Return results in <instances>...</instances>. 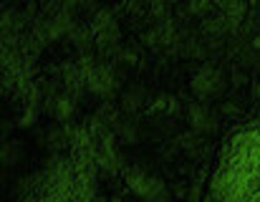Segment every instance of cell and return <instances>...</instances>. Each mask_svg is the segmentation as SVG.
Returning <instances> with one entry per match:
<instances>
[{"label":"cell","mask_w":260,"mask_h":202,"mask_svg":"<svg viewBox=\"0 0 260 202\" xmlns=\"http://www.w3.org/2000/svg\"><path fill=\"white\" fill-rule=\"evenodd\" d=\"M71 111H74V104H71V99H58V101H56V114H58L61 119L71 116Z\"/></svg>","instance_id":"277c9868"},{"label":"cell","mask_w":260,"mask_h":202,"mask_svg":"<svg viewBox=\"0 0 260 202\" xmlns=\"http://www.w3.org/2000/svg\"><path fill=\"white\" fill-rule=\"evenodd\" d=\"M86 84H88V89L93 91V94H109L111 89H114V76H111V71L109 69H91L86 74Z\"/></svg>","instance_id":"3957f363"},{"label":"cell","mask_w":260,"mask_h":202,"mask_svg":"<svg viewBox=\"0 0 260 202\" xmlns=\"http://www.w3.org/2000/svg\"><path fill=\"white\" fill-rule=\"evenodd\" d=\"M222 74L217 71V69H212V66H202L194 76H192V91L197 94V96H202V99H207V96H212V94H217L220 89H222Z\"/></svg>","instance_id":"6da1fadb"},{"label":"cell","mask_w":260,"mask_h":202,"mask_svg":"<svg viewBox=\"0 0 260 202\" xmlns=\"http://www.w3.org/2000/svg\"><path fill=\"white\" fill-rule=\"evenodd\" d=\"M187 116H189V124H192V129L197 134H207V131H212L217 126V116H215V111L207 104H192Z\"/></svg>","instance_id":"7a4b0ae2"}]
</instances>
